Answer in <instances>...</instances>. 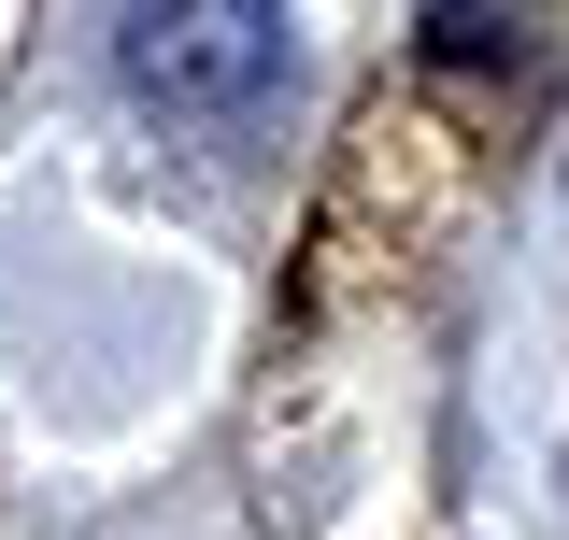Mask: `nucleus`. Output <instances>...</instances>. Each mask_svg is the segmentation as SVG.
<instances>
[{
    "mask_svg": "<svg viewBox=\"0 0 569 540\" xmlns=\"http://www.w3.org/2000/svg\"><path fill=\"white\" fill-rule=\"evenodd\" d=\"M114 58L157 114H257L284 86V0H129Z\"/></svg>",
    "mask_w": 569,
    "mask_h": 540,
    "instance_id": "obj_1",
    "label": "nucleus"
}]
</instances>
